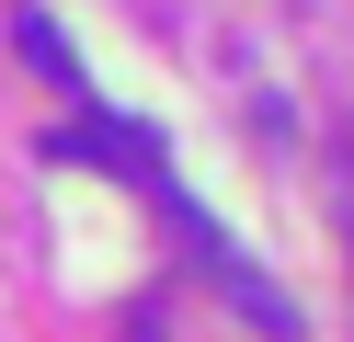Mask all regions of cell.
<instances>
[{
	"instance_id": "6da1fadb",
	"label": "cell",
	"mask_w": 354,
	"mask_h": 342,
	"mask_svg": "<svg viewBox=\"0 0 354 342\" xmlns=\"http://www.w3.org/2000/svg\"><path fill=\"white\" fill-rule=\"evenodd\" d=\"M12 35H24V57H35V68H46V80H57V91H92V80H80V57H69V35H57V23H46V12H24V23H12Z\"/></svg>"
},
{
	"instance_id": "7a4b0ae2",
	"label": "cell",
	"mask_w": 354,
	"mask_h": 342,
	"mask_svg": "<svg viewBox=\"0 0 354 342\" xmlns=\"http://www.w3.org/2000/svg\"><path fill=\"white\" fill-rule=\"evenodd\" d=\"M126 342H160V319H126Z\"/></svg>"
}]
</instances>
